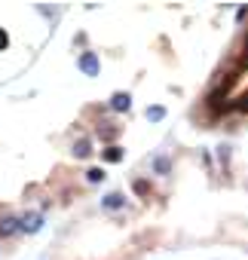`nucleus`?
Here are the masks:
<instances>
[{
	"instance_id": "obj_1",
	"label": "nucleus",
	"mask_w": 248,
	"mask_h": 260,
	"mask_svg": "<svg viewBox=\"0 0 248 260\" xmlns=\"http://www.w3.org/2000/svg\"><path fill=\"white\" fill-rule=\"evenodd\" d=\"M77 68H80L83 77H98V74H101V58H98V52H92V49L80 52V55H77Z\"/></svg>"
},
{
	"instance_id": "obj_2",
	"label": "nucleus",
	"mask_w": 248,
	"mask_h": 260,
	"mask_svg": "<svg viewBox=\"0 0 248 260\" xmlns=\"http://www.w3.org/2000/svg\"><path fill=\"white\" fill-rule=\"evenodd\" d=\"M19 233H22V217H16V214H4V217H0V236H4V239H13Z\"/></svg>"
},
{
	"instance_id": "obj_3",
	"label": "nucleus",
	"mask_w": 248,
	"mask_h": 260,
	"mask_svg": "<svg viewBox=\"0 0 248 260\" xmlns=\"http://www.w3.org/2000/svg\"><path fill=\"white\" fill-rule=\"evenodd\" d=\"M107 107L116 110V113H126V110L132 107V95H129V92H113L110 101H107Z\"/></svg>"
},
{
	"instance_id": "obj_4",
	"label": "nucleus",
	"mask_w": 248,
	"mask_h": 260,
	"mask_svg": "<svg viewBox=\"0 0 248 260\" xmlns=\"http://www.w3.org/2000/svg\"><path fill=\"white\" fill-rule=\"evenodd\" d=\"M40 230H43V214L40 211L22 214V233H40Z\"/></svg>"
},
{
	"instance_id": "obj_5",
	"label": "nucleus",
	"mask_w": 248,
	"mask_h": 260,
	"mask_svg": "<svg viewBox=\"0 0 248 260\" xmlns=\"http://www.w3.org/2000/svg\"><path fill=\"white\" fill-rule=\"evenodd\" d=\"M101 208H107V211H119V208H126V196L122 193H104V199H101Z\"/></svg>"
},
{
	"instance_id": "obj_6",
	"label": "nucleus",
	"mask_w": 248,
	"mask_h": 260,
	"mask_svg": "<svg viewBox=\"0 0 248 260\" xmlns=\"http://www.w3.org/2000/svg\"><path fill=\"white\" fill-rule=\"evenodd\" d=\"M150 169H153V175H172V159L166 156V153H157L153 159H150Z\"/></svg>"
},
{
	"instance_id": "obj_7",
	"label": "nucleus",
	"mask_w": 248,
	"mask_h": 260,
	"mask_svg": "<svg viewBox=\"0 0 248 260\" xmlns=\"http://www.w3.org/2000/svg\"><path fill=\"white\" fill-rule=\"evenodd\" d=\"M116 135H119V128H110V122H101V125H98V138H101L107 147L116 141Z\"/></svg>"
},
{
	"instance_id": "obj_8",
	"label": "nucleus",
	"mask_w": 248,
	"mask_h": 260,
	"mask_svg": "<svg viewBox=\"0 0 248 260\" xmlns=\"http://www.w3.org/2000/svg\"><path fill=\"white\" fill-rule=\"evenodd\" d=\"M71 153H74L77 159H86V156L92 153V141H89V138H77V141H74V150H71Z\"/></svg>"
},
{
	"instance_id": "obj_9",
	"label": "nucleus",
	"mask_w": 248,
	"mask_h": 260,
	"mask_svg": "<svg viewBox=\"0 0 248 260\" xmlns=\"http://www.w3.org/2000/svg\"><path fill=\"white\" fill-rule=\"evenodd\" d=\"M101 159H104V162H122V147H119V144L104 147V150H101Z\"/></svg>"
},
{
	"instance_id": "obj_10",
	"label": "nucleus",
	"mask_w": 248,
	"mask_h": 260,
	"mask_svg": "<svg viewBox=\"0 0 248 260\" xmlns=\"http://www.w3.org/2000/svg\"><path fill=\"white\" fill-rule=\"evenodd\" d=\"M144 116H147L150 122H160V119H166V107H163V104H150V107L144 110Z\"/></svg>"
},
{
	"instance_id": "obj_11",
	"label": "nucleus",
	"mask_w": 248,
	"mask_h": 260,
	"mask_svg": "<svg viewBox=\"0 0 248 260\" xmlns=\"http://www.w3.org/2000/svg\"><path fill=\"white\" fill-rule=\"evenodd\" d=\"M104 178H107L104 169H89V172H86V181H89V184H101Z\"/></svg>"
},
{
	"instance_id": "obj_12",
	"label": "nucleus",
	"mask_w": 248,
	"mask_h": 260,
	"mask_svg": "<svg viewBox=\"0 0 248 260\" xmlns=\"http://www.w3.org/2000/svg\"><path fill=\"white\" fill-rule=\"evenodd\" d=\"M132 190H135L138 196H150V184H147V181H141V178H138V181H132Z\"/></svg>"
},
{
	"instance_id": "obj_13",
	"label": "nucleus",
	"mask_w": 248,
	"mask_h": 260,
	"mask_svg": "<svg viewBox=\"0 0 248 260\" xmlns=\"http://www.w3.org/2000/svg\"><path fill=\"white\" fill-rule=\"evenodd\" d=\"M233 110H239V113H248V92H245V95H239V98L233 101Z\"/></svg>"
},
{
	"instance_id": "obj_14",
	"label": "nucleus",
	"mask_w": 248,
	"mask_h": 260,
	"mask_svg": "<svg viewBox=\"0 0 248 260\" xmlns=\"http://www.w3.org/2000/svg\"><path fill=\"white\" fill-rule=\"evenodd\" d=\"M218 159H221V166L230 162V144H221V147H218Z\"/></svg>"
},
{
	"instance_id": "obj_15",
	"label": "nucleus",
	"mask_w": 248,
	"mask_h": 260,
	"mask_svg": "<svg viewBox=\"0 0 248 260\" xmlns=\"http://www.w3.org/2000/svg\"><path fill=\"white\" fill-rule=\"evenodd\" d=\"M10 46V37H7V31H0V49H7Z\"/></svg>"
}]
</instances>
